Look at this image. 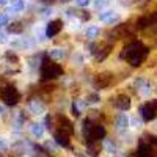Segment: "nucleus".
<instances>
[{"instance_id":"nucleus-6","label":"nucleus","mask_w":157,"mask_h":157,"mask_svg":"<svg viewBox=\"0 0 157 157\" xmlns=\"http://www.w3.org/2000/svg\"><path fill=\"white\" fill-rule=\"evenodd\" d=\"M55 126H57L55 130H63V132H68V134H71V135H72V132H74L72 123L68 120L66 116H57V118H55Z\"/></svg>"},{"instance_id":"nucleus-3","label":"nucleus","mask_w":157,"mask_h":157,"mask_svg":"<svg viewBox=\"0 0 157 157\" xmlns=\"http://www.w3.org/2000/svg\"><path fill=\"white\" fill-rule=\"evenodd\" d=\"M83 132H85V137H86L88 143L91 145V143H96V141H99V140L104 138V135H105V129H104L101 124H91V123L86 120V121H85Z\"/></svg>"},{"instance_id":"nucleus-5","label":"nucleus","mask_w":157,"mask_h":157,"mask_svg":"<svg viewBox=\"0 0 157 157\" xmlns=\"http://www.w3.org/2000/svg\"><path fill=\"white\" fill-rule=\"evenodd\" d=\"M143 113V120L145 121H152L157 116V101H149L145 104V107L141 110Z\"/></svg>"},{"instance_id":"nucleus-9","label":"nucleus","mask_w":157,"mask_h":157,"mask_svg":"<svg viewBox=\"0 0 157 157\" xmlns=\"http://www.w3.org/2000/svg\"><path fill=\"white\" fill-rule=\"evenodd\" d=\"M60 30H61V21H52L49 25H47V36H55L57 33H60Z\"/></svg>"},{"instance_id":"nucleus-15","label":"nucleus","mask_w":157,"mask_h":157,"mask_svg":"<svg viewBox=\"0 0 157 157\" xmlns=\"http://www.w3.org/2000/svg\"><path fill=\"white\" fill-rule=\"evenodd\" d=\"M55 0H44V3H54Z\"/></svg>"},{"instance_id":"nucleus-2","label":"nucleus","mask_w":157,"mask_h":157,"mask_svg":"<svg viewBox=\"0 0 157 157\" xmlns=\"http://www.w3.org/2000/svg\"><path fill=\"white\" fill-rule=\"evenodd\" d=\"M63 74V68L58 63L52 61L50 58H44L43 64H41V77L43 80H50V78H57Z\"/></svg>"},{"instance_id":"nucleus-13","label":"nucleus","mask_w":157,"mask_h":157,"mask_svg":"<svg viewBox=\"0 0 157 157\" xmlns=\"http://www.w3.org/2000/svg\"><path fill=\"white\" fill-rule=\"evenodd\" d=\"M8 30H10V32H21L22 29H21V25H19V24H13L11 27H8Z\"/></svg>"},{"instance_id":"nucleus-11","label":"nucleus","mask_w":157,"mask_h":157,"mask_svg":"<svg viewBox=\"0 0 157 157\" xmlns=\"http://www.w3.org/2000/svg\"><path fill=\"white\" fill-rule=\"evenodd\" d=\"M116 105L120 107L121 110H127V109L130 107V99H129V96H126V94L118 96V99H116Z\"/></svg>"},{"instance_id":"nucleus-8","label":"nucleus","mask_w":157,"mask_h":157,"mask_svg":"<svg viewBox=\"0 0 157 157\" xmlns=\"http://www.w3.org/2000/svg\"><path fill=\"white\" fill-rule=\"evenodd\" d=\"M69 137H71V134H68V132H63V130H54V138L61 146H69Z\"/></svg>"},{"instance_id":"nucleus-10","label":"nucleus","mask_w":157,"mask_h":157,"mask_svg":"<svg viewBox=\"0 0 157 157\" xmlns=\"http://www.w3.org/2000/svg\"><path fill=\"white\" fill-rule=\"evenodd\" d=\"M110 82H112V78H110L109 74H99L96 77V80H94V83H96L98 88H105V86L110 85Z\"/></svg>"},{"instance_id":"nucleus-7","label":"nucleus","mask_w":157,"mask_h":157,"mask_svg":"<svg viewBox=\"0 0 157 157\" xmlns=\"http://www.w3.org/2000/svg\"><path fill=\"white\" fill-rule=\"evenodd\" d=\"M157 24V13H151V14H146V16H141L140 19H137V29H146L149 25H154Z\"/></svg>"},{"instance_id":"nucleus-4","label":"nucleus","mask_w":157,"mask_h":157,"mask_svg":"<svg viewBox=\"0 0 157 157\" xmlns=\"http://www.w3.org/2000/svg\"><path fill=\"white\" fill-rule=\"evenodd\" d=\"M0 98H2V101L6 105H16L21 99V94L13 85H8V86L0 88Z\"/></svg>"},{"instance_id":"nucleus-12","label":"nucleus","mask_w":157,"mask_h":157,"mask_svg":"<svg viewBox=\"0 0 157 157\" xmlns=\"http://www.w3.org/2000/svg\"><path fill=\"white\" fill-rule=\"evenodd\" d=\"M138 155H154L152 143L149 141V145H141V146L138 148Z\"/></svg>"},{"instance_id":"nucleus-14","label":"nucleus","mask_w":157,"mask_h":157,"mask_svg":"<svg viewBox=\"0 0 157 157\" xmlns=\"http://www.w3.org/2000/svg\"><path fill=\"white\" fill-rule=\"evenodd\" d=\"M149 141L152 143L154 146H157V137H151V138H149Z\"/></svg>"},{"instance_id":"nucleus-1","label":"nucleus","mask_w":157,"mask_h":157,"mask_svg":"<svg viewBox=\"0 0 157 157\" xmlns=\"http://www.w3.org/2000/svg\"><path fill=\"white\" fill-rule=\"evenodd\" d=\"M121 57L126 58L127 63H130L132 66H140L148 57V47H145L141 43L134 41V43H130V44L126 46Z\"/></svg>"}]
</instances>
